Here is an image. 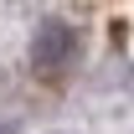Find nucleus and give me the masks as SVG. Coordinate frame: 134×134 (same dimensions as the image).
<instances>
[{"label":"nucleus","mask_w":134,"mask_h":134,"mask_svg":"<svg viewBox=\"0 0 134 134\" xmlns=\"http://www.w3.org/2000/svg\"><path fill=\"white\" fill-rule=\"evenodd\" d=\"M72 57H77V31L67 26V21H41L31 36V67L41 72V77H57L62 67H72Z\"/></svg>","instance_id":"1"}]
</instances>
